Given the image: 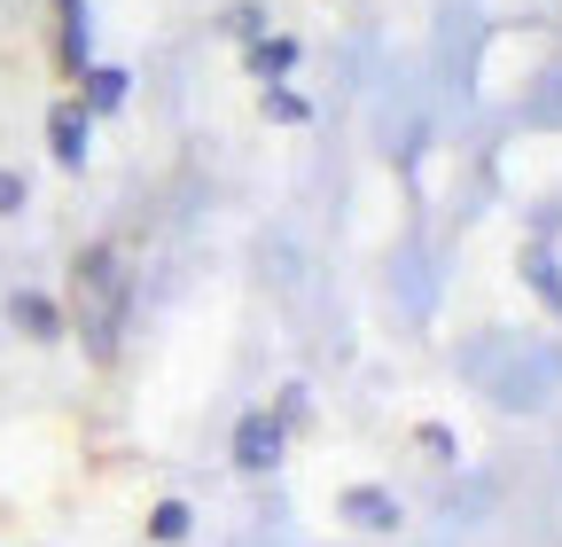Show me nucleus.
Returning <instances> with one entry per match:
<instances>
[{"instance_id":"f257e3e1","label":"nucleus","mask_w":562,"mask_h":547,"mask_svg":"<svg viewBox=\"0 0 562 547\" xmlns=\"http://www.w3.org/2000/svg\"><path fill=\"white\" fill-rule=\"evenodd\" d=\"M70 313H79L87 353L110 360V353H117V336H125V313H133V282H125L117 243H94V250L79 258V274H70Z\"/></svg>"},{"instance_id":"f03ea898","label":"nucleus","mask_w":562,"mask_h":547,"mask_svg":"<svg viewBox=\"0 0 562 547\" xmlns=\"http://www.w3.org/2000/svg\"><path fill=\"white\" fill-rule=\"evenodd\" d=\"M281 454H290V423H281L273 406H258V415H243V423H235V469H243V477L281 469Z\"/></svg>"},{"instance_id":"7ed1b4c3","label":"nucleus","mask_w":562,"mask_h":547,"mask_svg":"<svg viewBox=\"0 0 562 547\" xmlns=\"http://www.w3.org/2000/svg\"><path fill=\"white\" fill-rule=\"evenodd\" d=\"M47 149H55V165H63V172H87L94 133H87V110H79V102H63V110L47 118Z\"/></svg>"},{"instance_id":"20e7f679","label":"nucleus","mask_w":562,"mask_h":547,"mask_svg":"<svg viewBox=\"0 0 562 547\" xmlns=\"http://www.w3.org/2000/svg\"><path fill=\"white\" fill-rule=\"evenodd\" d=\"M125 71H110V63H87V71H79V110L87 118H110V110H125Z\"/></svg>"},{"instance_id":"39448f33","label":"nucleus","mask_w":562,"mask_h":547,"mask_svg":"<svg viewBox=\"0 0 562 547\" xmlns=\"http://www.w3.org/2000/svg\"><path fill=\"white\" fill-rule=\"evenodd\" d=\"M55 40H63V47H55V55H63V71L79 79L87 63H94V47H87V9H79V0H55Z\"/></svg>"},{"instance_id":"423d86ee","label":"nucleus","mask_w":562,"mask_h":547,"mask_svg":"<svg viewBox=\"0 0 562 547\" xmlns=\"http://www.w3.org/2000/svg\"><path fill=\"white\" fill-rule=\"evenodd\" d=\"M336 509H344V524H360V532H398V501L375 493V485H351Z\"/></svg>"},{"instance_id":"0eeeda50","label":"nucleus","mask_w":562,"mask_h":547,"mask_svg":"<svg viewBox=\"0 0 562 547\" xmlns=\"http://www.w3.org/2000/svg\"><path fill=\"white\" fill-rule=\"evenodd\" d=\"M297 55H305L297 40H250V47H243L250 79H266V87H273V79H290V71H297Z\"/></svg>"},{"instance_id":"6e6552de","label":"nucleus","mask_w":562,"mask_h":547,"mask_svg":"<svg viewBox=\"0 0 562 547\" xmlns=\"http://www.w3.org/2000/svg\"><path fill=\"white\" fill-rule=\"evenodd\" d=\"M9 321H16L24 336H40V345H55V336H63V313H55L40 290H16V298H9Z\"/></svg>"},{"instance_id":"1a4fd4ad","label":"nucleus","mask_w":562,"mask_h":547,"mask_svg":"<svg viewBox=\"0 0 562 547\" xmlns=\"http://www.w3.org/2000/svg\"><path fill=\"white\" fill-rule=\"evenodd\" d=\"M266 118H273V125H305V118H313V102H305L297 87H266Z\"/></svg>"},{"instance_id":"9d476101","label":"nucleus","mask_w":562,"mask_h":547,"mask_svg":"<svg viewBox=\"0 0 562 547\" xmlns=\"http://www.w3.org/2000/svg\"><path fill=\"white\" fill-rule=\"evenodd\" d=\"M188 524H195V516H188V501H157V516H149V539H165V547H172V539H188Z\"/></svg>"},{"instance_id":"9b49d317","label":"nucleus","mask_w":562,"mask_h":547,"mask_svg":"<svg viewBox=\"0 0 562 547\" xmlns=\"http://www.w3.org/2000/svg\"><path fill=\"white\" fill-rule=\"evenodd\" d=\"M524 266H531V282H539V290H547V305H554V313H562V274H554V258H547V250H539V243H531V250H524Z\"/></svg>"},{"instance_id":"f8f14e48","label":"nucleus","mask_w":562,"mask_h":547,"mask_svg":"<svg viewBox=\"0 0 562 547\" xmlns=\"http://www.w3.org/2000/svg\"><path fill=\"white\" fill-rule=\"evenodd\" d=\"M0 212H24V180L9 165H0Z\"/></svg>"}]
</instances>
